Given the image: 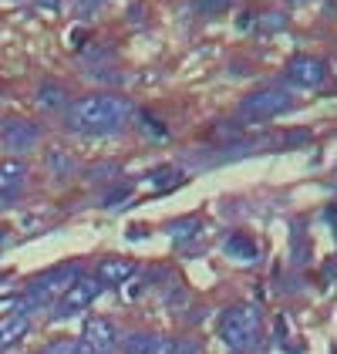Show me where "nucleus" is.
I'll use <instances>...</instances> for the list:
<instances>
[{"mask_svg":"<svg viewBox=\"0 0 337 354\" xmlns=\"http://www.w3.org/2000/svg\"><path fill=\"white\" fill-rule=\"evenodd\" d=\"M132 118V102L118 95H88L68 109V129L84 136H112L122 132Z\"/></svg>","mask_w":337,"mask_h":354,"instance_id":"f257e3e1","label":"nucleus"},{"mask_svg":"<svg viewBox=\"0 0 337 354\" xmlns=\"http://www.w3.org/2000/svg\"><path fill=\"white\" fill-rule=\"evenodd\" d=\"M220 341L229 351H253L260 341V314L250 304H233L220 314Z\"/></svg>","mask_w":337,"mask_h":354,"instance_id":"f03ea898","label":"nucleus"},{"mask_svg":"<svg viewBox=\"0 0 337 354\" xmlns=\"http://www.w3.org/2000/svg\"><path fill=\"white\" fill-rule=\"evenodd\" d=\"M102 283L95 280V277H75L61 294H57L55 300V321H68V317H75V314H81V310H88L95 300L102 297Z\"/></svg>","mask_w":337,"mask_h":354,"instance_id":"7ed1b4c3","label":"nucleus"},{"mask_svg":"<svg viewBox=\"0 0 337 354\" xmlns=\"http://www.w3.org/2000/svg\"><path fill=\"white\" fill-rule=\"evenodd\" d=\"M290 105H293L290 91H280V88L253 91V95L243 98V105H240V118H247V122H270V118L283 115Z\"/></svg>","mask_w":337,"mask_h":354,"instance_id":"20e7f679","label":"nucleus"},{"mask_svg":"<svg viewBox=\"0 0 337 354\" xmlns=\"http://www.w3.org/2000/svg\"><path fill=\"white\" fill-rule=\"evenodd\" d=\"M81 351L84 354H112L118 348V330L108 317H91L81 330Z\"/></svg>","mask_w":337,"mask_h":354,"instance_id":"39448f33","label":"nucleus"},{"mask_svg":"<svg viewBox=\"0 0 337 354\" xmlns=\"http://www.w3.org/2000/svg\"><path fill=\"white\" fill-rule=\"evenodd\" d=\"M287 82L293 88H320L327 82V64L320 57H307V55L293 57L287 64Z\"/></svg>","mask_w":337,"mask_h":354,"instance_id":"423d86ee","label":"nucleus"},{"mask_svg":"<svg viewBox=\"0 0 337 354\" xmlns=\"http://www.w3.org/2000/svg\"><path fill=\"white\" fill-rule=\"evenodd\" d=\"M135 273H139L135 260H118V257H108V260H102V263H98L95 280H98L102 287H122V283H128Z\"/></svg>","mask_w":337,"mask_h":354,"instance_id":"0eeeda50","label":"nucleus"},{"mask_svg":"<svg viewBox=\"0 0 337 354\" xmlns=\"http://www.w3.org/2000/svg\"><path fill=\"white\" fill-rule=\"evenodd\" d=\"M0 142L10 152H28L30 145L37 142V129L30 122H3L0 125Z\"/></svg>","mask_w":337,"mask_h":354,"instance_id":"6e6552de","label":"nucleus"},{"mask_svg":"<svg viewBox=\"0 0 337 354\" xmlns=\"http://www.w3.org/2000/svg\"><path fill=\"white\" fill-rule=\"evenodd\" d=\"M28 330H30V317L24 314V310L3 314V317H0V351L21 344V341L28 337Z\"/></svg>","mask_w":337,"mask_h":354,"instance_id":"1a4fd4ad","label":"nucleus"},{"mask_svg":"<svg viewBox=\"0 0 337 354\" xmlns=\"http://www.w3.org/2000/svg\"><path fill=\"white\" fill-rule=\"evenodd\" d=\"M24 183H28V165L21 159H0V199H10L14 192H21Z\"/></svg>","mask_w":337,"mask_h":354,"instance_id":"9d476101","label":"nucleus"},{"mask_svg":"<svg viewBox=\"0 0 337 354\" xmlns=\"http://www.w3.org/2000/svg\"><path fill=\"white\" fill-rule=\"evenodd\" d=\"M175 341H168L166 334H132L125 341V354H172Z\"/></svg>","mask_w":337,"mask_h":354,"instance_id":"9b49d317","label":"nucleus"},{"mask_svg":"<svg viewBox=\"0 0 337 354\" xmlns=\"http://www.w3.org/2000/svg\"><path fill=\"white\" fill-rule=\"evenodd\" d=\"M223 250H226V257H233L240 263H256V257H260V246L253 243L247 233H233L223 243Z\"/></svg>","mask_w":337,"mask_h":354,"instance_id":"f8f14e48","label":"nucleus"},{"mask_svg":"<svg viewBox=\"0 0 337 354\" xmlns=\"http://www.w3.org/2000/svg\"><path fill=\"white\" fill-rule=\"evenodd\" d=\"M78 351H81V344H78V341H68V337H64V341L51 344V348H48L44 354H78Z\"/></svg>","mask_w":337,"mask_h":354,"instance_id":"ddd939ff","label":"nucleus"},{"mask_svg":"<svg viewBox=\"0 0 337 354\" xmlns=\"http://www.w3.org/2000/svg\"><path fill=\"white\" fill-rule=\"evenodd\" d=\"M142 122H145V132H148V136H155V138H166V129H162L159 122H152L148 115H142Z\"/></svg>","mask_w":337,"mask_h":354,"instance_id":"4468645a","label":"nucleus"},{"mask_svg":"<svg viewBox=\"0 0 337 354\" xmlns=\"http://www.w3.org/2000/svg\"><path fill=\"white\" fill-rule=\"evenodd\" d=\"M61 105V91H41V109H55Z\"/></svg>","mask_w":337,"mask_h":354,"instance_id":"2eb2a0df","label":"nucleus"},{"mask_svg":"<svg viewBox=\"0 0 337 354\" xmlns=\"http://www.w3.org/2000/svg\"><path fill=\"white\" fill-rule=\"evenodd\" d=\"M78 354H84V351H78Z\"/></svg>","mask_w":337,"mask_h":354,"instance_id":"dca6fc26","label":"nucleus"}]
</instances>
